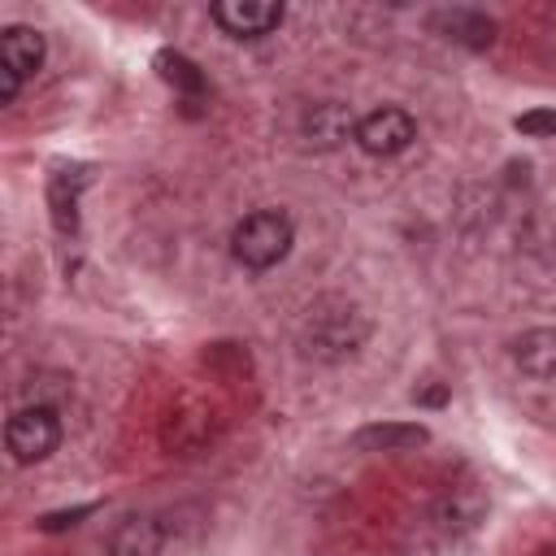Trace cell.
I'll use <instances>...</instances> for the list:
<instances>
[{
	"mask_svg": "<svg viewBox=\"0 0 556 556\" xmlns=\"http://www.w3.org/2000/svg\"><path fill=\"white\" fill-rule=\"evenodd\" d=\"M365 334H369V321L348 295H321L308 304L300 321V352L317 365H339L361 352Z\"/></svg>",
	"mask_w": 556,
	"mask_h": 556,
	"instance_id": "6da1fadb",
	"label": "cell"
},
{
	"mask_svg": "<svg viewBox=\"0 0 556 556\" xmlns=\"http://www.w3.org/2000/svg\"><path fill=\"white\" fill-rule=\"evenodd\" d=\"M295 243V226L287 213L278 208H261V213H248L235 230H230V256L243 265V269H269L278 265Z\"/></svg>",
	"mask_w": 556,
	"mask_h": 556,
	"instance_id": "7a4b0ae2",
	"label": "cell"
},
{
	"mask_svg": "<svg viewBox=\"0 0 556 556\" xmlns=\"http://www.w3.org/2000/svg\"><path fill=\"white\" fill-rule=\"evenodd\" d=\"M61 443V421L52 413V404H30V408H17L4 426V447L17 465H35V460H48Z\"/></svg>",
	"mask_w": 556,
	"mask_h": 556,
	"instance_id": "3957f363",
	"label": "cell"
},
{
	"mask_svg": "<svg viewBox=\"0 0 556 556\" xmlns=\"http://www.w3.org/2000/svg\"><path fill=\"white\" fill-rule=\"evenodd\" d=\"M413 139H417V122L404 109H395V104H382V109H374V113H365L356 122V143L369 156H395Z\"/></svg>",
	"mask_w": 556,
	"mask_h": 556,
	"instance_id": "277c9868",
	"label": "cell"
},
{
	"mask_svg": "<svg viewBox=\"0 0 556 556\" xmlns=\"http://www.w3.org/2000/svg\"><path fill=\"white\" fill-rule=\"evenodd\" d=\"M213 22L230 39H261L282 22V4L278 0H217Z\"/></svg>",
	"mask_w": 556,
	"mask_h": 556,
	"instance_id": "5b68a950",
	"label": "cell"
},
{
	"mask_svg": "<svg viewBox=\"0 0 556 556\" xmlns=\"http://www.w3.org/2000/svg\"><path fill=\"white\" fill-rule=\"evenodd\" d=\"M356 122H361V117H352L348 104H339V100H321V104H313V109L304 113L300 135H304L313 148L330 152V148H339L343 139H356Z\"/></svg>",
	"mask_w": 556,
	"mask_h": 556,
	"instance_id": "8992f818",
	"label": "cell"
},
{
	"mask_svg": "<svg viewBox=\"0 0 556 556\" xmlns=\"http://www.w3.org/2000/svg\"><path fill=\"white\" fill-rule=\"evenodd\" d=\"M161 547H165V526L148 513L122 517L109 534V556H161Z\"/></svg>",
	"mask_w": 556,
	"mask_h": 556,
	"instance_id": "52a82bcc",
	"label": "cell"
},
{
	"mask_svg": "<svg viewBox=\"0 0 556 556\" xmlns=\"http://www.w3.org/2000/svg\"><path fill=\"white\" fill-rule=\"evenodd\" d=\"M430 26L443 39L465 43V48H491V39H495V22L486 13H478V9H439L430 17Z\"/></svg>",
	"mask_w": 556,
	"mask_h": 556,
	"instance_id": "ba28073f",
	"label": "cell"
},
{
	"mask_svg": "<svg viewBox=\"0 0 556 556\" xmlns=\"http://www.w3.org/2000/svg\"><path fill=\"white\" fill-rule=\"evenodd\" d=\"M426 439L430 434L417 421H378V426H361L352 434V443L361 452H408V447H421Z\"/></svg>",
	"mask_w": 556,
	"mask_h": 556,
	"instance_id": "9c48e42d",
	"label": "cell"
},
{
	"mask_svg": "<svg viewBox=\"0 0 556 556\" xmlns=\"http://www.w3.org/2000/svg\"><path fill=\"white\" fill-rule=\"evenodd\" d=\"M513 365L530 378H552L556 374V330L534 326L513 339Z\"/></svg>",
	"mask_w": 556,
	"mask_h": 556,
	"instance_id": "30bf717a",
	"label": "cell"
},
{
	"mask_svg": "<svg viewBox=\"0 0 556 556\" xmlns=\"http://www.w3.org/2000/svg\"><path fill=\"white\" fill-rule=\"evenodd\" d=\"M43 52H48V43H43V35L35 26H9L0 35V65H9L22 78H30L43 65Z\"/></svg>",
	"mask_w": 556,
	"mask_h": 556,
	"instance_id": "8fae6325",
	"label": "cell"
},
{
	"mask_svg": "<svg viewBox=\"0 0 556 556\" xmlns=\"http://www.w3.org/2000/svg\"><path fill=\"white\" fill-rule=\"evenodd\" d=\"M482 508H486V504H482V495H478L473 486H452V491L439 500V513H434V517H439L443 530H465V526H473V521L482 517Z\"/></svg>",
	"mask_w": 556,
	"mask_h": 556,
	"instance_id": "7c38bea8",
	"label": "cell"
},
{
	"mask_svg": "<svg viewBox=\"0 0 556 556\" xmlns=\"http://www.w3.org/2000/svg\"><path fill=\"white\" fill-rule=\"evenodd\" d=\"M156 70H161V78L174 87V91H182V96H200L204 91V74H200V65L195 61H187L182 52H156Z\"/></svg>",
	"mask_w": 556,
	"mask_h": 556,
	"instance_id": "4fadbf2b",
	"label": "cell"
},
{
	"mask_svg": "<svg viewBox=\"0 0 556 556\" xmlns=\"http://www.w3.org/2000/svg\"><path fill=\"white\" fill-rule=\"evenodd\" d=\"M513 126H517L526 139H552V135H556V113H552V109H530V113H521Z\"/></svg>",
	"mask_w": 556,
	"mask_h": 556,
	"instance_id": "5bb4252c",
	"label": "cell"
},
{
	"mask_svg": "<svg viewBox=\"0 0 556 556\" xmlns=\"http://www.w3.org/2000/svg\"><path fill=\"white\" fill-rule=\"evenodd\" d=\"M87 513H91V504L70 508V513H48V517H39V526H43V530H65V526H78Z\"/></svg>",
	"mask_w": 556,
	"mask_h": 556,
	"instance_id": "9a60e30c",
	"label": "cell"
},
{
	"mask_svg": "<svg viewBox=\"0 0 556 556\" xmlns=\"http://www.w3.org/2000/svg\"><path fill=\"white\" fill-rule=\"evenodd\" d=\"M17 87H22V74H13L9 65H0V100H17Z\"/></svg>",
	"mask_w": 556,
	"mask_h": 556,
	"instance_id": "2e32d148",
	"label": "cell"
},
{
	"mask_svg": "<svg viewBox=\"0 0 556 556\" xmlns=\"http://www.w3.org/2000/svg\"><path fill=\"white\" fill-rule=\"evenodd\" d=\"M421 400H426V404H443V400H447V391H443V387H430Z\"/></svg>",
	"mask_w": 556,
	"mask_h": 556,
	"instance_id": "e0dca14e",
	"label": "cell"
},
{
	"mask_svg": "<svg viewBox=\"0 0 556 556\" xmlns=\"http://www.w3.org/2000/svg\"><path fill=\"white\" fill-rule=\"evenodd\" d=\"M534 556H556V547H543V552H534Z\"/></svg>",
	"mask_w": 556,
	"mask_h": 556,
	"instance_id": "ac0fdd59",
	"label": "cell"
}]
</instances>
